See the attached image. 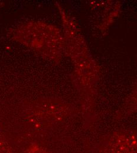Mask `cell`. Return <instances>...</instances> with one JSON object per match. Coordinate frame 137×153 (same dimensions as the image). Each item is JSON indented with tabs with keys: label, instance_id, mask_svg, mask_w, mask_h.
Listing matches in <instances>:
<instances>
[{
	"label": "cell",
	"instance_id": "6da1fadb",
	"mask_svg": "<svg viewBox=\"0 0 137 153\" xmlns=\"http://www.w3.org/2000/svg\"><path fill=\"white\" fill-rule=\"evenodd\" d=\"M32 153H47L46 151L41 149H36L34 150Z\"/></svg>",
	"mask_w": 137,
	"mask_h": 153
}]
</instances>
